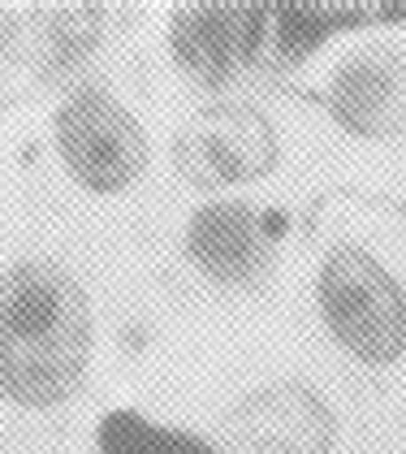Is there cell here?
<instances>
[{"label":"cell","mask_w":406,"mask_h":454,"mask_svg":"<svg viewBox=\"0 0 406 454\" xmlns=\"http://www.w3.org/2000/svg\"><path fill=\"white\" fill-rule=\"evenodd\" d=\"M311 312L329 347L359 372L406 364V273L359 230H329L311 264Z\"/></svg>","instance_id":"obj_2"},{"label":"cell","mask_w":406,"mask_h":454,"mask_svg":"<svg viewBox=\"0 0 406 454\" xmlns=\"http://www.w3.org/2000/svg\"><path fill=\"white\" fill-rule=\"evenodd\" d=\"M182 255L212 290L255 294L281 260V216L246 195H207L182 225Z\"/></svg>","instance_id":"obj_7"},{"label":"cell","mask_w":406,"mask_h":454,"mask_svg":"<svg viewBox=\"0 0 406 454\" xmlns=\"http://www.w3.org/2000/svg\"><path fill=\"white\" fill-rule=\"evenodd\" d=\"M221 454H341V416L307 377H281L242 394L221 424Z\"/></svg>","instance_id":"obj_8"},{"label":"cell","mask_w":406,"mask_h":454,"mask_svg":"<svg viewBox=\"0 0 406 454\" xmlns=\"http://www.w3.org/2000/svg\"><path fill=\"white\" fill-rule=\"evenodd\" d=\"M96 355L87 286L48 255L0 269V398L22 411L69 403Z\"/></svg>","instance_id":"obj_1"},{"label":"cell","mask_w":406,"mask_h":454,"mask_svg":"<svg viewBox=\"0 0 406 454\" xmlns=\"http://www.w3.org/2000/svg\"><path fill=\"white\" fill-rule=\"evenodd\" d=\"M165 43L195 91L225 100L255 70H269L272 4H173Z\"/></svg>","instance_id":"obj_6"},{"label":"cell","mask_w":406,"mask_h":454,"mask_svg":"<svg viewBox=\"0 0 406 454\" xmlns=\"http://www.w3.org/2000/svg\"><path fill=\"white\" fill-rule=\"evenodd\" d=\"M96 454H221L216 442H207L191 428L160 424V419L117 407L96 428Z\"/></svg>","instance_id":"obj_9"},{"label":"cell","mask_w":406,"mask_h":454,"mask_svg":"<svg viewBox=\"0 0 406 454\" xmlns=\"http://www.w3.org/2000/svg\"><path fill=\"white\" fill-rule=\"evenodd\" d=\"M389 27H359L346 35L316 91L320 108L355 143H398L406 135V43L385 35Z\"/></svg>","instance_id":"obj_5"},{"label":"cell","mask_w":406,"mask_h":454,"mask_svg":"<svg viewBox=\"0 0 406 454\" xmlns=\"http://www.w3.org/2000/svg\"><path fill=\"white\" fill-rule=\"evenodd\" d=\"M52 147L69 182L91 200H121L152 169L147 126L104 82H78L61 96L52 113Z\"/></svg>","instance_id":"obj_3"},{"label":"cell","mask_w":406,"mask_h":454,"mask_svg":"<svg viewBox=\"0 0 406 454\" xmlns=\"http://www.w3.org/2000/svg\"><path fill=\"white\" fill-rule=\"evenodd\" d=\"M285 139L255 100L225 96L191 113L173 135V169L182 182L207 195H234L242 186H260L281 169Z\"/></svg>","instance_id":"obj_4"}]
</instances>
